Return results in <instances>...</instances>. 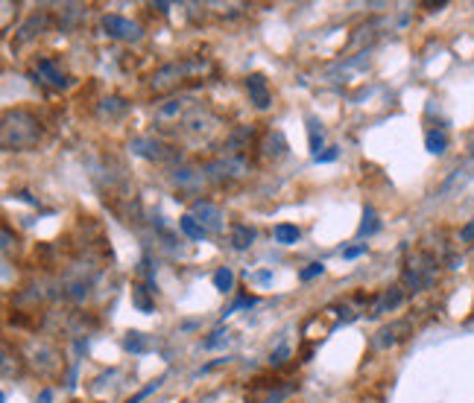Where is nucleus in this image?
Here are the masks:
<instances>
[{"mask_svg":"<svg viewBox=\"0 0 474 403\" xmlns=\"http://www.w3.org/2000/svg\"><path fill=\"white\" fill-rule=\"evenodd\" d=\"M229 342V333L226 330H214L208 339H202V351H214V348H222Z\"/></svg>","mask_w":474,"mask_h":403,"instance_id":"nucleus-27","label":"nucleus"},{"mask_svg":"<svg viewBox=\"0 0 474 403\" xmlns=\"http://www.w3.org/2000/svg\"><path fill=\"white\" fill-rule=\"evenodd\" d=\"M126 108H129V103L123 100V96H106L97 111H100V117H120Z\"/></svg>","mask_w":474,"mask_h":403,"instance_id":"nucleus-22","label":"nucleus"},{"mask_svg":"<svg viewBox=\"0 0 474 403\" xmlns=\"http://www.w3.org/2000/svg\"><path fill=\"white\" fill-rule=\"evenodd\" d=\"M287 359H290V348H287V345H278V348L270 354V363L272 366H284Z\"/></svg>","mask_w":474,"mask_h":403,"instance_id":"nucleus-30","label":"nucleus"},{"mask_svg":"<svg viewBox=\"0 0 474 403\" xmlns=\"http://www.w3.org/2000/svg\"><path fill=\"white\" fill-rule=\"evenodd\" d=\"M255 237H258L255 228L243 225V222H237V225H231V234H229V240H231V246L237 248V252H246V248H252Z\"/></svg>","mask_w":474,"mask_h":403,"instance_id":"nucleus-15","label":"nucleus"},{"mask_svg":"<svg viewBox=\"0 0 474 403\" xmlns=\"http://www.w3.org/2000/svg\"><path fill=\"white\" fill-rule=\"evenodd\" d=\"M202 71H208V62H202V59H179V62H167V65H161L158 71L149 76V88H152V91H170V88H176V85H179V82H185L188 76L202 74Z\"/></svg>","mask_w":474,"mask_h":403,"instance_id":"nucleus-2","label":"nucleus"},{"mask_svg":"<svg viewBox=\"0 0 474 403\" xmlns=\"http://www.w3.org/2000/svg\"><path fill=\"white\" fill-rule=\"evenodd\" d=\"M50 400H53V392H50V388H44V392L38 395V403H50Z\"/></svg>","mask_w":474,"mask_h":403,"instance_id":"nucleus-37","label":"nucleus"},{"mask_svg":"<svg viewBox=\"0 0 474 403\" xmlns=\"http://www.w3.org/2000/svg\"><path fill=\"white\" fill-rule=\"evenodd\" d=\"M459 240H463L466 246H474V219L468 222V225H466L463 231H459Z\"/></svg>","mask_w":474,"mask_h":403,"instance_id":"nucleus-34","label":"nucleus"},{"mask_svg":"<svg viewBox=\"0 0 474 403\" xmlns=\"http://www.w3.org/2000/svg\"><path fill=\"white\" fill-rule=\"evenodd\" d=\"M322 272H325L322 263H311L308 269H302V272H299V277H302V281H313V277H319Z\"/></svg>","mask_w":474,"mask_h":403,"instance_id":"nucleus-31","label":"nucleus"},{"mask_svg":"<svg viewBox=\"0 0 474 403\" xmlns=\"http://www.w3.org/2000/svg\"><path fill=\"white\" fill-rule=\"evenodd\" d=\"M404 295H407V289L404 286H389V289H384V293L378 295V301L372 304V313L369 316H384V313H393L398 304L404 301Z\"/></svg>","mask_w":474,"mask_h":403,"instance_id":"nucleus-12","label":"nucleus"},{"mask_svg":"<svg viewBox=\"0 0 474 403\" xmlns=\"http://www.w3.org/2000/svg\"><path fill=\"white\" fill-rule=\"evenodd\" d=\"M214 289H217V293H231V289H234V272L229 266H220L214 272Z\"/></svg>","mask_w":474,"mask_h":403,"instance_id":"nucleus-25","label":"nucleus"},{"mask_svg":"<svg viewBox=\"0 0 474 403\" xmlns=\"http://www.w3.org/2000/svg\"><path fill=\"white\" fill-rule=\"evenodd\" d=\"M44 26H47V15H44V12H41V15L35 12V15H33L30 21H26V24L21 26V35H18V41H30V38L41 35V30H44Z\"/></svg>","mask_w":474,"mask_h":403,"instance_id":"nucleus-21","label":"nucleus"},{"mask_svg":"<svg viewBox=\"0 0 474 403\" xmlns=\"http://www.w3.org/2000/svg\"><path fill=\"white\" fill-rule=\"evenodd\" d=\"M123 348L132 351V354H147V351L156 348V342H152V336H147V333H141V330H129L126 339H123Z\"/></svg>","mask_w":474,"mask_h":403,"instance_id":"nucleus-16","label":"nucleus"},{"mask_svg":"<svg viewBox=\"0 0 474 403\" xmlns=\"http://www.w3.org/2000/svg\"><path fill=\"white\" fill-rule=\"evenodd\" d=\"M197 108V103L190 100V96H170V100H164V103H158V108H156V123H173V120H185L190 111Z\"/></svg>","mask_w":474,"mask_h":403,"instance_id":"nucleus-6","label":"nucleus"},{"mask_svg":"<svg viewBox=\"0 0 474 403\" xmlns=\"http://www.w3.org/2000/svg\"><path fill=\"white\" fill-rule=\"evenodd\" d=\"M272 237L278 246H296L302 240V231L296 225H290V222H278V225L272 228Z\"/></svg>","mask_w":474,"mask_h":403,"instance_id":"nucleus-17","label":"nucleus"},{"mask_svg":"<svg viewBox=\"0 0 474 403\" xmlns=\"http://www.w3.org/2000/svg\"><path fill=\"white\" fill-rule=\"evenodd\" d=\"M293 392H296V386L293 383H284V386H275V388H270L267 395L261 397V403H281V400H287Z\"/></svg>","mask_w":474,"mask_h":403,"instance_id":"nucleus-26","label":"nucleus"},{"mask_svg":"<svg viewBox=\"0 0 474 403\" xmlns=\"http://www.w3.org/2000/svg\"><path fill=\"white\" fill-rule=\"evenodd\" d=\"M100 24H103L106 35L115 38V41H126V44H135V41L144 38L141 24H135V21H129V18H123V15H103Z\"/></svg>","mask_w":474,"mask_h":403,"instance_id":"nucleus-5","label":"nucleus"},{"mask_svg":"<svg viewBox=\"0 0 474 403\" xmlns=\"http://www.w3.org/2000/svg\"><path fill=\"white\" fill-rule=\"evenodd\" d=\"M129 149L135 152L138 158H147V161H170L176 155V152L167 144H161L158 137H135V141L129 144Z\"/></svg>","mask_w":474,"mask_h":403,"instance_id":"nucleus-7","label":"nucleus"},{"mask_svg":"<svg viewBox=\"0 0 474 403\" xmlns=\"http://www.w3.org/2000/svg\"><path fill=\"white\" fill-rule=\"evenodd\" d=\"M366 252H369V246H366V243H360V246H352V248H345V252H343V257H345V260H354V257L366 255Z\"/></svg>","mask_w":474,"mask_h":403,"instance_id":"nucleus-33","label":"nucleus"},{"mask_svg":"<svg viewBox=\"0 0 474 403\" xmlns=\"http://www.w3.org/2000/svg\"><path fill=\"white\" fill-rule=\"evenodd\" d=\"M436 272H439V266H436V260L430 255H425V252L413 255L407 260V269H404V289H410V293L430 289L434 281H436Z\"/></svg>","mask_w":474,"mask_h":403,"instance_id":"nucleus-4","label":"nucleus"},{"mask_svg":"<svg viewBox=\"0 0 474 403\" xmlns=\"http://www.w3.org/2000/svg\"><path fill=\"white\" fill-rule=\"evenodd\" d=\"M378 231H381L378 211H375V207H366V211H363V222H360V228H357V237L363 240V237H372V234H378Z\"/></svg>","mask_w":474,"mask_h":403,"instance_id":"nucleus-20","label":"nucleus"},{"mask_svg":"<svg viewBox=\"0 0 474 403\" xmlns=\"http://www.w3.org/2000/svg\"><path fill=\"white\" fill-rule=\"evenodd\" d=\"M246 91H249V100H252L255 108H270L272 105V94H270V85H267V76L261 74H249L246 76Z\"/></svg>","mask_w":474,"mask_h":403,"instance_id":"nucleus-10","label":"nucleus"},{"mask_svg":"<svg viewBox=\"0 0 474 403\" xmlns=\"http://www.w3.org/2000/svg\"><path fill=\"white\" fill-rule=\"evenodd\" d=\"M252 281H255V284H270V281H272V272H270V269L255 272V275H252Z\"/></svg>","mask_w":474,"mask_h":403,"instance_id":"nucleus-35","label":"nucleus"},{"mask_svg":"<svg viewBox=\"0 0 474 403\" xmlns=\"http://www.w3.org/2000/svg\"><path fill=\"white\" fill-rule=\"evenodd\" d=\"M340 158V146H328L325 152H319V155H313V161L316 164H331V161H337Z\"/></svg>","mask_w":474,"mask_h":403,"instance_id":"nucleus-29","label":"nucleus"},{"mask_svg":"<svg viewBox=\"0 0 474 403\" xmlns=\"http://www.w3.org/2000/svg\"><path fill=\"white\" fill-rule=\"evenodd\" d=\"M202 173H205V178H208L211 185H234V182H240V178H246L249 164H246V158L226 152V155L208 161V164L202 166Z\"/></svg>","mask_w":474,"mask_h":403,"instance_id":"nucleus-3","label":"nucleus"},{"mask_svg":"<svg viewBox=\"0 0 474 403\" xmlns=\"http://www.w3.org/2000/svg\"><path fill=\"white\" fill-rule=\"evenodd\" d=\"M156 9H158V12H164V15H167V12H170V3H156Z\"/></svg>","mask_w":474,"mask_h":403,"instance_id":"nucleus-38","label":"nucleus"},{"mask_svg":"<svg viewBox=\"0 0 474 403\" xmlns=\"http://www.w3.org/2000/svg\"><path fill=\"white\" fill-rule=\"evenodd\" d=\"M179 228H182V234L188 240H193V243H202L205 237H208V231L199 225L197 219H193L190 214H185V216H179Z\"/></svg>","mask_w":474,"mask_h":403,"instance_id":"nucleus-18","label":"nucleus"},{"mask_svg":"<svg viewBox=\"0 0 474 403\" xmlns=\"http://www.w3.org/2000/svg\"><path fill=\"white\" fill-rule=\"evenodd\" d=\"M190 216L199 222V225L208 231V234H217V231H222V211L214 205V202H205V199H199V202H193V207H190Z\"/></svg>","mask_w":474,"mask_h":403,"instance_id":"nucleus-8","label":"nucleus"},{"mask_svg":"<svg viewBox=\"0 0 474 403\" xmlns=\"http://www.w3.org/2000/svg\"><path fill=\"white\" fill-rule=\"evenodd\" d=\"M147 293L156 295V289H147V286H135V289H132V304H135V307L141 310V313H152V310H156V301H149Z\"/></svg>","mask_w":474,"mask_h":403,"instance_id":"nucleus-24","label":"nucleus"},{"mask_svg":"<svg viewBox=\"0 0 474 403\" xmlns=\"http://www.w3.org/2000/svg\"><path fill=\"white\" fill-rule=\"evenodd\" d=\"M263 155L267 158H272V161H278V158H284L287 155V137H284V132H278V129H272L267 137H263Z\"/></svg>","mask_w":474,"mask_h":403,"instance_id":"nucleus-14","label":"nucleus"},{"mask_svg":"<svg viewBox=\"0 0 474 403\" xmlns=\"http://www.w3.org/2000/svg\"><path fill=\"white\" fill-rule=\"evenodd\" d=\"M407 333H410V325H407V322H395V325H386V327H381L378 333H375V339H372V348H378V351H386V348H393V345H398V342H404V339H407Z\"/></svg>","mask_w":474,"mask_h":403,"instance_id":"nucleus-9","label":"nucleus"},{"mask_svg":"<svg viewBox=\"0 0 474 403\" xmlns=\"http://www.w3.org/2000/svg\"><path fill=\"white\" fill-rule=\"evenodd\" d=\"M3 248H6V252L12 248V231L9 228H3Z\"/></svg>","mask_w":474,"mask_h":403,"instance_id":"nucleus-36","label":"nucleus"},{"mask_svg":"<svg viewBox=\"0 0 474 403\" xmlns=\"http://www.w3.org/2000/svg\"><path fill=\"white\" fill-rule=\"evenodd\" d=\"M308 135H311V152L313 155H319L325 146V129H322V123H319L316 117H308Z\"/></svg>","mask_w":474,"mask_h":403,"instance_id":"nucleus-23","label":"nucleus"},{"mask_svg":"<svg viewBox=\"0 0 474 403\" xmlns=\"http://www.w3.org/2000/svg\"><path fill=\"white\" fill-rule=\"evenodd\" d=\"M173 182H176L179 190L197 193L202 187V182H208V178H205L202 170H193V166H176V170H173Z\"/></svg>","mask_w":474,"mask_h":403,"instance_id":"nucleus-11","label":"nucleus"},{"mask_svg":"<svg viewBox=\"0 0 474 403\" xmlns=\"http://www.w3.org/2000/svg\"><path fill=\"white\" fill-rule=\"evenodd\" d=\"M35 71H38V76L44 79L47 85H53V88H67V85H71V79H67V74H65L62 67L56 65L53 59H41Z\"/></svg>","mask_w":474,"mask_h":403,"instance_id":"nucleus-13","label":"nucleus"},{"mask_svg":"<svg viewBox=\"0 0 474 403\" xmlns=\"http://www.w3.org/2000/svg\"><path fill=\"white\" fill-rule=\"evenodd\" d=\"M41 123L35 114L24 108L6 111L3 114V126H0V144H3L6 152H26L33 149L41 141Z\"/></svg>","mask_w":474,"mask_h":403,"instance_id":"nucleus-1","label":"nucleus"},{"mask_svg":"<svg viewBox=\"0 0 474 403\" xmlns=\"http://www.w3.org/2000/svg\"><path fill=\"white\" fill-rule=\"evenodd\" d=\"M425 146H427L430 155H445V149H448V135L442 129H430L425 135Z\"/></svg>","mask_w":474,"mask_h":403,"instance_id":"nucleus-19","label":"nucleus"},{"mask_svg":"<svg viewBox=\"0 0 474 403\" xmlns=\"http://www.w3.org/2000/svg\"><path fill=\"white\" fill-rule=\"evenodd\" d=\"M158 386H161V380H152V383H149L147 388H141V392H138L135 397H129L126 403H141V400H144V397H149L152 392H158Z\"/></svg>","mask_w":474,"mask_h":403,"instance_id":"nucleus-32","label":"nucleus"},{"mask_svg":"<svg viewBox=\"0 0 474 403\" xmlns=\"http://www.w3.org/2000/svg\"><path fill=\"white\" fill-rule=\"evenodd\" d=\"M255 304H258V298H252V295H243V298H237V301L231 304V307H229L226 313H222V318H226V316H231V313H237L240 307H255Z\"/></svg>","mask_w":474,"mask_h":403,"instance_id":"nucleus-28","label":"nucleus"}]
</instances>
